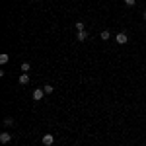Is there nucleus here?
Wrapping results in <instances>:
<instances>
[{
  "mask_svg": "<svg viewBox=\"0 0 146 146\" xmlns=\"http://www.w3.org/2000/svg\"><path fill=\"white\" fill-rule=\"evenodd\" d=\"M115 39H117V43H119V45H125V43H129V35L125 33V31L117 33V37H115Z\"/></svg>",
  "mask_w": 146,
  "mask_h": 146,
  "instance_id": "1",
  "label": "nucleus"
},
{
  "mask_svg": "<svg viewBox=\"0 0 146 146\" xmlns=\"http://www.w3.org/2000/svg\"><path fill=\"white\" fill-rule=\"evenodd\" d=\"M43 96H45V90H43V88H37V90H33V100H35V101L43 100Z\"/></svg>",
  "mask_w": 146,
  "mask_h": 146,
  "instance_id": "2",
  "label": "nucleus"
},
{
  "mask_svg": "<svg viewBox=\"0 0 146 146\" xmlns=\"http://www.w3.org/2000/svg\"><path fill=\"white\" fill-rule=\"evenodd\" d=\"M43 144L45 146H53L55 144V136L53 135H43Z\"/></svg>",
  "mask_w": 146,
  "mask_h": 146,
  "instance_id": "3",
  "label": "nucleus"
},
{
  "mask_svg": "<svg viewBox=\"0 0 146 146\" xmlns=\"http://www.w3.org/2000/svg\"><path fill=\"white\" fill-rule=\"evenodd\" d=\"M10 140H12V135L8 133V131H4V133L0 135V142H2V144H8Z\"/></svg>",
  "mask_w": 146,
  "mask_h": 146,
  "instance_id": "4",
  "label": "nucleus"
},
{
  "mask_svg": "<svg viewBox=\"0 0 146 146\" xmlns=\"http://www.w3.org/2000/svg\"><path fill=\"white\" fill-rule=\"evenodd\" d=\"M20 84H22V86L29 84V74H20Z\"/></svg>",
  "mask_w": 146,
  "mask_h": 146,
  "instance_id": "5",
  "label": "nucleus"
},
{
  "mask_svg": "<svg viewBox=\"0 0 146 146\" xmlns=\"http://www.w3.org/2000/svg\"><path fill=\"white\" fill-rule=\"evenodd\" d=\"M76 39H78V41H86V39H88V33H86V29H84V31H78Z\"/></svg>",
  "mask_w": 146,
  "mask_h": 146,
  "instance_id": "6",
  "label": "nucleus"
},
{
  "mask_svg": "<svg viewBox=\"0 0 146 146\" xmlns=\"http://www.w3.org/2000/svg\"><path fill=\"white\" fill-rule=\"evenodd\" d=\"M100 37L103 39V41H109V39H111V33H109V31L105 29V31H101V33H100Z\"/></svg>",
  "mask_w": 146,
  "mask_h": 146,
  "instance_id": "7",
  "label": "nucleus"
},
{
  "mask_svg": "<svg viewBox=\"0 0 146 146\" xmlns=\"http://www.w3.org/2000/svg\"><path fill=\"white\" fill-rule=\"evenodd\" d=\"M74 27H76V31H84L86 25H84V22H76V23H74Z\"/></svg>",
  "mask_w": 146,
  "mask_h": 146,
  "instance_id": "8",
  "label": "nucleus"
},
{
  "mask_svg": "<svg viewBox=\"0 0 146 146\" xmlns=\"http://www.w3.org/2000/svg\"><path fill=\"white\" fill-rule=\"evenodd\" d=\"M8 60H10V56L6 55V53H2V55H0V62H2V64H6Z\"/></svg>",
  "mask_w": 146,
  "mask_h": 146,
  "instance_id": "9",
  "label": "nucleus"
},
{
  "mask_svg": "<svg viewBox=\"0 0 146 146\" xmlns=\"http://www.w3.org/2000/svg\"><path fill=\"white\" fill-rule=\"evenodd\" d=\"M43 90H45V94H53V92H55V88H53L51 84H47V86H43Z\"/></svg>",
  "mask_w": 146,
  "mask_h": 146,
  "instance_id": "10",
  "label": "nucleus"
},
{
  "mask_svg": "<svg viewBox=\"0 0 146 146\" xmlns=\"http://www.w3.org/2000/svg\"><path fill=\"white\" fill-rule=\"evenodd\" d=\"M29 68H31L29 62H22V70H23V72H29Z\"/></svg>",
  "mask_w": 146,
  "mask_h": 146,
  "instance_id": "11",
  "label": "nucleus"
},
{
  "mask_svg": "<svg viewBox=\"0 0 146 146\" xmlns=\"http://www.w3.org/2000/svg\"><path fill=\"white\" fill-rule=\"evenodd\" d=\"M4 125H6V127H12V125H14V119H12V117H6V119H4Z\"/></svg>",
  "mask_w": 146,
  "mask_h": 146,
  "instance_id": "12",
  "label": "nucleus"
},
{
  "mask_svg": "<svg viewBox=\"0 0 146 146\" xmlns=\"http://www.w3.org/2000/svg\"><path fill=\"white\" fill-rule=\"evenodd\" d=\"M125 4H127V6H135L136 0H125Z\"/></svg>",
  "mask_w": 146,
  "mask_h": 146,
  "instance_id": "13",
  "label": "nucleus"
},
{
  "mask_svg": "<svg viewBox=\"0 0 146 146\" xmlns=\"http://www.w3.org/2000/svg\"><path fill=\"white\" fill-rule=\"evenodd\" d=\"M144 20H146V12H144Z\"/></svg>",
  "mask_w": 146,
  "mask_h": 146,
  "instance_id": "14",
  "label": "nucleus"
}]
</instances>
